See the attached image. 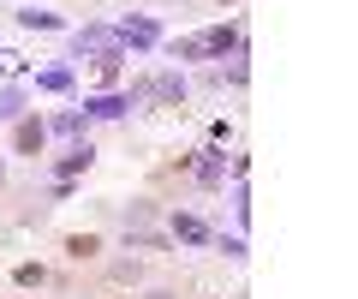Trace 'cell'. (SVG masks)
I'll use <instances>...</instances> for the list:
<instances>
[{
	"instance_id": "cell-4",
	"label": "cell",
	"mask_w": 358,
	"mask_h": 299,
	"mask_svg": "<svg viewBox=\"0 0 358 299\" xmlns=\"http://www.w3.org/2000/svg\"><path fill=\"white\" fill-rule=\"evenodd\" d=\"M78 168H90V144H84V150H72V156L60 162V174H78Z\"/></svg>"
},
{
	"instance_id": "cell-5",
	"label": "cell",
	"mask_w": 358,
	"mask_h": 299,
	"mask_svg": "<svg viewBox=\"0 0 358 299\" xmlns=\"http://www.w3.org/2000/svg\"><path fill=\"white\" fill-rule=\"evenodd\" d=\"M173 228H179V239H203V221H192V216H179Z\"/></svg>"
},
{
	"instance_id": "cell-3",
	"label": "cell",
	"mask_w": 358,
	"mask_h": 299,
	"mask_svg": "<svg viewBox=\"0 0 358 299\" xmlns=\"http://www.w3.org/2000/svg\"><path fill=\"white\" fill-rule=\"evenodd\" d=\"M96 251H102V239H96V234H72V239H66V258H78V263L96 258Z\"/></svg>"
},
{
	"instance_id": "cell-2",
	"label": "cell",
	"mask_w": 358,
	"mask_h": 299,
	"mask_svg": "<svg viewBox=\"0 0 358 299\" xmlns=\"http://www.w3.org/2000/svg\"><path fill=\"white\" fill-rule=\"evenodd\" d=\"M42 138H48V126H42V120H18V150H24V156H36V150H42Z\"/></svg>"
},
{
	"instance_id": "cell-6",
	"label": "cell",
	"mask_w": 358,
	"mask_h": 299,
	"mask_svg": "<svg viewBox=\"0 0 358 299\" xmlns=\"http://www.w3.org/2000/svg\"><path fill=\"white\" fill-rule=\"evenodd\" d=\"M18 18H24L30 30H54V13H18Z\"/></svg>"
},
{
	"instance_id": "cell-1",
	"label": "cell",
	"mask_w": 358,
	"mask_h": 299,
	"mask_svg": "<svg viewBox=\"0 0 358 299\" xmlns=\"http://www.w3.org/2000/svg\"><path fill=\"white\" fill-rule=\"evenodd\" d=\"M227 48H239V30H203V36H185L179 42V60H203V54H227Z\"/></svg>"
}]
</instances>
